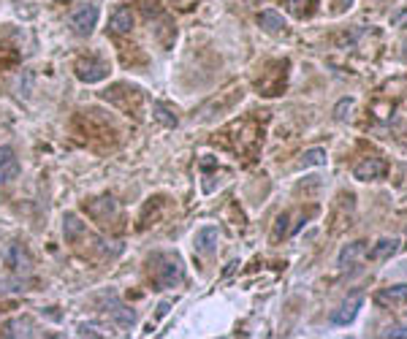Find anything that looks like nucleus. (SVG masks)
<instances>
[{"label":"nucleus","instance_id":"nucleus-18","mask_svg":"<svg viewBox=\"0 0 407 339\" xmlns=\"http://www.w3.org/2000/svg\"><path fill=\"white\" fill-rule=\"evenodd\" d=\"M282 3H285V6H288L293 14H305V11L309 8V6H312V3H315V0H282Z\"/></svg>","mask_w":407,"mask_h":339},{"label":"nucleus","instance_id":"nucleus-17","mask_svg":"<svg viewBox=\"0 0 407 339\" xmlns=\"http://www.w3.org/2000/svg\"><path fill=\"white\" fill-rule=\"evenodd\" d=\"M153 112H155V117L163 122V125H169V128H174V125H177V117H174V114H171V112H169L163 103H155Z\"/></svg>","mask_w":407,"mask_h":339},{"label":"nucleus","instance_id":"nucleus-11","mask_svg":"<svg viewBox=\"0 0 407 339\" xmlns=\"http://www.w3.org/2000/svg\"><path fill=\"white\" fill-rule=\"evenodd\" d=\"M82 234H84V223L77 215H66V220H63V236H66V242H77Z\"/></svg>","mask_w":407,"mask_h":339},{"label":"nucleus","instance_id":"nucleus-9","mask_svg":"<svg viewBox=\"0 0 407 339\" xmlns=\"http://www.w3.org/2000/svg\"><path fill=\"white\" fill-rule=\"evenodd\" d=\"M367 255V242H353L348 244L342 253H339V266H353L358 258Z\"/></svg>","mask_w":407,"mask_h":339},{"label":"nucleus","instance_id":"nucleus-15","mask_svg":"<svg viewBox=\"0 0 407 339\" xmlns=\"http://www.w3.org/2000/svg\"><path fill=\"white\" fill-rule=\"evenodd\" d=\"M302 166L309 169V166H326V149L315 146V149H307L302 155Z\"/></svg>","mask_w":407,"mask_h":339},{"label":"nucleus","instance_id":"nucleus-20","mask_svg":"<svg viewBox=\"0 0 407 339\" xmlns=\"http://www.w3.org/2000/svg\"><path fill=\"white\" fill-rule=\"evenodd\" d=\"M383 337H407V329H402V326L399 329H388Z\"/></svg>","mask_w":407,"mask_h":339},{"label":"nucleus","instance_id":"nucleus-19","mask_svg":"<svg viewBox=\"0 0 407 339\" xmlns=\"http://www.w3.org/2000/svg\"><path fill=\"white\" fill-rule=\"evenodd\" d=\"M353 109V100H339V106H337V120H345L348 114L345 112H351Z\"/></svg>","mask_w":407,"mask_h":339},{"label":"nucleus","instance_id":"nucleus-14","mask_svg":"<svg viewBox=\"0 0 407 339\" xmlns=\"http://www.w3.org/2000/svg\"><path fill=\"white\" fill-rule=\"evenodd\" d=\"M258 22H261V27H266L269 33H277V30L285 27V20H282L277 11H263V14L258 17Z\"/></svg>","mask_w":407,"mask_h":339},{"label":"nucleus","instance_id":"nucleus-10","mask_svg":"<svg viewBox=\"0 0 407 339\" xmlns=\"http://www.w3.org/2000/svg\"><path fill=\"white\" fill-rule=\"evenodd\" d=\"M378 304H402L407 301V285H394V288H383L378 296H375Z\"/></svg>","mask_w":407,"mask_h":339},{"label":"nucleus","instance_id":"nucleus-16","mask_svg":"<svg viewBox=\"0 0 407 339\" xmlns=\"http://www.w3.org/2000/svg\"><path fill=\"white\" fill-rule=\"evenodd\" d=\"M112 315L120 320V326H133V323H136V315H133L128 307H123L120 301H112Z\"/></svg>","mask_w":407,"mask_h":339},{"label":"nucleus","instance_id":"nucleus-6","mask_svg":"<svg viewBox=\"0 0 407 339\" xmlns=\"http://www.w3.org/2000/svg\"><path fill=\"white\" fill-rule=\"evenodd\" d=\"M383 174H385V163H383L381 158H364L361 163H358L356 169H353V176L361 179V182H369V179H381Z\"/></svg>","mask_w":407,"mask_h":339},{"label":"nucleus","instance_id":"nucleus-5","mask_svg":"<svg viewBox=\"0 0 407 339\" xmlns=\"http://www.w3.org/2000/svg\"><path fill=\"white\" fill-rule=\"evenodd\" d=\"M20 176V160L11 146H0V185Z\"/></svg>","mask_w":407,"mask_h":339},{"label":"nucleus","instance_id":"nucleus-2","mask_svg":"<svg viewBox=\"0 0 407 339\" xmlns=\"http://www.w3.org/2000/svg\"><path fill=\"white\" fill-rule=\"evenodd\" d=\"M77 76L87 84H95V82H103L109 76V66L101 57H82L77 63Z\"/></svg>","mask_w":407,"mask_h":339},{"label":"nucleus","instance_id":"nucleus-8","mask_svg":"<svg viewBox=\"0 0 407 339\" xmlns=\"http://www.w3.org/2000/svg\"><path fill=\"white\" fill-rule=\"evenodd\" d=\"M109 27H112V33H117V36L130 33V27H133V14H130V8H117V11L112 14V20H109Z\"/></svg>","mask_w":407,"mask_h":339},{"label":"nucleus","instance_id":"nucleus-1","mask_svg":"<svg viewBox=\"0 0 407 339\" xmlns=\"http://www.w3.org/2000/svg\"><path fill=\"white\" fill-rule=\"evenodd\" d=\"M95 24H98V6L84 3V6H79L77 11L71 14V30L77 36H90L95 30Z\"/></svg>","mask_w":407,"mask_h":339},{"label":"nucleus","instance_id":"nucleus-3","mask_svg":"<svg viewBox=\"0 0 407 339\" xmlns=\"http://www.w3.org/2000/svg\"><path fill=\"white\" fill-rule=\"evenodd\" d=\"M155 282H158L160 288H174V285L182 282V264H179L177 255H166V258H163V266L158 269Z\"/></svg>","mask_w":407,"mask_h":339},{"label":"nucleus","instance_id":"nucleus-12","mask_svg":"<svg viewBox=\"0 0 407 339\" xmlns=\"http://www.w3.org/2000/svg\"><path fill=\"white\" fill-rule=\"evenodd\" d=\"M6 261H8V266L17 269V271H20V269L30 266V258H27V253L22 250V244H11V250H8Z\"/></svg>","mask_w":407,"mask_h":339},{"label":"nucleus","instance_id":"nucleus-21","mask_svg":"<svg viewBox=\"0 0 407 339\" xmlns=\"http://www.w3.org/2000/svg\"><path fill=\"white\" fill-rule=\"evenodd\" d=\"M351 3H353V0H339V6H342V8H345V6H351Z\"/></svg>","mask_w":407,"mask_h":339},{"label":"nucleus","instance_id":"nucleus-7","mask_svg":"<svg viewBox=\"0 0 407 339\" xmlns=\"http://www.w3.org/2000/svg\"><path fill=\"white\" fill-rule=\"evenodd\" d=\"M361 304H364V296L361 293H356V296H351L342 307H339V312H334V323L337 326H348V323H353L356 320V315H358V310H361Z\"/></svg>","mask_w":407,"mask_h":339},{"label":"nucleus","instance_id":"nucleus-22","mask_svg":"<svg viewBox=\"0 0 407 339\" xmlns=\"http://www.w3.org/2000/svg\"><path fill=\"white\" fill-rule=\"evenodd\" d=\"M405 54H407V44H405Z\"/></svg>","mask_w":407,"mask_h":339},{"label":"nucleus","instance_id":"nucleus-4","mask_svg":"<svg viewBox=\"0 0 407 339\" xmlns=\"http://www.w3.org/2000/svg\"><path fill=\"white\" fill-rule=\"evenodd\" d=\"M217 239H220L217 225H204V228L196 231V236H193V250H196L199 255H209V253L215 250Z\"/></svg>","mask_w":407,"mask_h":339},{"label":"nucleus","instance_id":"nucleus-13","mask_svg":"<svg viewBox=\"0 0 407 339\" xmlns=\"http://www.w3.org/2000/svg\"><path fill=\"white\" fill-rule=\"evenodd\" d=\"M397 250H399V239H381V242H378V247H375L369 255H372L375 261H383V258L394 255Z\"/></svg>","mask_w":407,"mask_h":339}]
</instances>
